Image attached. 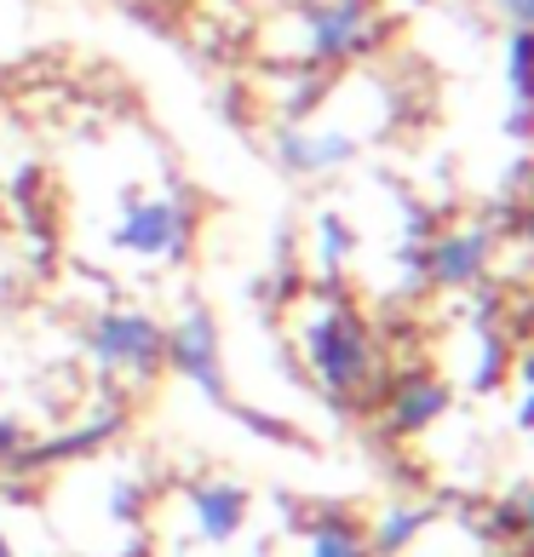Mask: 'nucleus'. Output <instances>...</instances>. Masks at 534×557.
I'll return each mask as SVG.
<instances>
[{"label":"nucleus","instance_id":"1","mask_svg":"<svg viewBox=\"0 0 534 557\" xmlns=\"http://www.w3.org/2000/svg\"><path fill=\"white\" fill-rule=\"evenodd\" d=\"M299 350H305V362H311L322 397H334V403H357V397H368V385L380 380L374 334H368V322L351 305H322V311L299 327Z\"/></svg>","mask_w":534,"mask_h":557},{"label":"nucleus","instance_id":"2","mask_svg":"<svg viewBox=\"0 0 534 557\" xmlns=\"http://www.w3.org/2000/svg\"><path fill=\"white\" fill-rule=\"evenodd\" d=\"M196 242V208L184 196H127L115 219V247L133 259H184Z\"/></svg>","mask_w":534,"mask_h":557},{"label":"nucleus","instance_id":"3","mask_svg":"<svg viewBox=\"0 0 534 557\" xmlns=\"http://www.w3.org/2000/svg\"><path fill=\"white\" fill-rule=\"evenodd\" d=\"M80 350L104 368V374H133L150 380L167 362V327L150 322L144 311H104L80 327Z\"/></svg>","mask_w":534,"mask_h":557},{"label":"nucleus","instance_id":"4","mask_svg":"<svg viewBox=\"0 0 534 557\" xmlns=\"http://www.w3.org/2000/svg\"><path fill=\"white\" fill-rule=\"evenodd\" d=\"M380 17L368 0H316L305 12V58L311 64H339V58H357L374 47Z\"/></svg>","mask_w":534,"mask_h":557},{"label":"nucleus","instance_id":"5","mask_svg":"<svg viewBox=\"0 0 534 557\" xmlns=\"http://www.w3.org/2000/svg\"><path fill=\"white\" fill-rule=\"evenodd\" d=\"M488 259H495V236H488V231H437V236H425L414 247L420 282L448 287V294H455V287L483 282Z\"/></svg>","mask_w":534,"mask_h":557},{"label":"nucleus","instance_id":"6","mask_svg":"<svg viewBox=\"0 0 534 557\" xmlns=\"http://www.w3.org/2000/svg\"><path fill=\"white\" fill-rule=\"evenodd\" d=\"M167 362L190 380L201 397L224 403V368H219V322L208 311H184L167 327Z\"/></svg>","mask_w":534,"mask_h":557},{"label":"nucleus","instance_id":"7","mask_svg":"<svg viewBox=\"0 0 534 557\" xmlns=\"http://www.w3.org/2000/svg\"><path fill=\"white\" fill-rule=\"evenodd\" d=\"M448 403H455L448 380L402 374V380H392V391H385V431H392V437H420V431H431L448 414Z\"/></svg>","mask_w":534,"mask_h":557},{"label":"nucleus","instance_id":"8","mask_svg":"<svg viewBox=\"0 0 534 557\" xmlns=\"http://www.w3.org/2000/svg\"><path fill=\"white\" fill-rule=\"evenodd\" d=\"M276 161L294 178H322L357 161V138L351 133H311V127H282L276 133Z\"/></svg>","mask_w":534,"mask_h":557},{"label":"nucleus","instance_id":"9","mask_svg":"<svg viewBox=\"0 0 534 557\" xmlns=\"http://www.w3.org/2000/svg\"><path fill=\"white\" fill-rule=\"evenodd\" d=\"M190 518H196V534L201 541H236L241 523H248V488L236 483H196L190 488Z\"/></svg>","mask_w":534,"mask_h":557},{"label":"nucleus","instance_id":"10","mask_svg":"<svg viewBox=\"0 0 534 557\" xmlns=\"http://www.w3.org/2000/svg\"><path fill=\"white\" fill-rule=\"evenodd\" d=\"M305 546H311V557H374L368 552V534L351 518H339V511H327V518L305 529Z\"/></svg>","mask_w":534,"mask_h":557},{"label":"nucleus","instance_id":"11","mask_svg":"<svg viewBox=\"0 0 534 557\" xmlns=\"http://www.w3.org/2000/svg\"><path fill=\"white\" fill-rule=\"evenodd\" d=\"M506 81H511V98H518V115H529V98H534V40H529V29H511V40H506Z\"/></svg>","mask_w":534,"mask_h":557},{"label":"nucleus","instance_id":"12","mask_svg":"<svg viewBox=\"0 0 534 557\" xmlns=\"http://www.w3.org/2000/svg\"><path fill=\"white\" fill-rule=\"evenodd\" d=\"M420 523H425V506H397V511H385V518L374 523V546H368V552L397 557V552L420 534Z\"/></svg>","mask_w":534,"mask_h":557},{"label":"nucleus","instance_id":"13","mask_svg":"<svg viewBox=\"0 0 534 557\" xmlns=\"http://www.w3.org/2000/svg\"><path fill=\"white\" fill-rule=\"evenodd\" d=\"M316 253H322L327 271H339V264H345V253H351V231H345V219H334V213L316 219Z\"/></svg>","mask_w":534,"mask_h":557},{"label":"nucleus","instance_id":"14","mask_svg":"<svg viewBox=\"0 0 534 557\" xmlns=\"http://www.w3.org/2000/svg\"><path fill=\"white\" fill-rule=\"evenodd\" d=\"M29 460H35L29 431L17 425V420H0V466H29Z\"/></svg>","mask_w":534,"mask_h":557},{"label":"nucleus","instance_id":"15","mask_svg":"<svg viewBox=\"0 0 534 557\" xmlns=\"http://www.w3.org/2000/svg\"><path fill=\"white\" fill-rule=\"evenodd\" d=\"M500 368H506V345H500V334H483V350H477V391H495L500 385Z\"/></svg>","mask_w":534,"mask_h":557},{"label":"nucleus","instance_id":"16","mask_svg":"<svg viewBox=\"0 0 534 557\" xmlns=\"http://www.w3.org/2000/svg\"><path fill=\"white\" fill-rule=\"evenodd\" d=\"M495 7L511 17V29H529V17H534V0H495Z\"/></svg>","mask_w":534,"mask_h":557},{"label":"nucleus","instance_id":"17","mask_svg":"<svg viewBox=\"0 0 534 557\" xmlns=\"http://www.w3.org/2000/svg\"><path fill=\"white\" fill-rule=\"evenodd\" d=\"M0 557H17V552H12V541H7V534H0Z\"/></svg>","mask_w":534,"mask_h":557}]
</instances>
